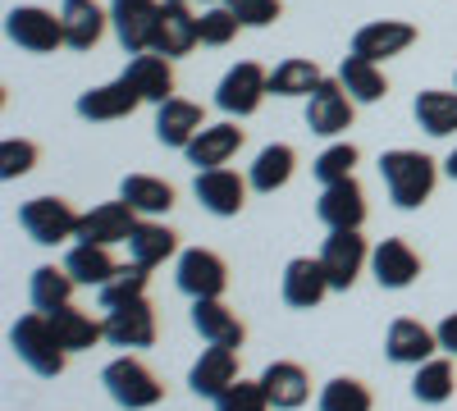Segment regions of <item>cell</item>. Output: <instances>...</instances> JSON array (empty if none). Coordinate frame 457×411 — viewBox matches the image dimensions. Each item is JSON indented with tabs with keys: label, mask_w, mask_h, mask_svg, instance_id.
Here are the masks:
<instances>
[{
	"label": "cell",
	"mask_w": 457,
	"mask_h": 411,
	"mask_svg": "<svg viewBox=\"0 0 457 411\" xmlns=\"http://www.w3.org/2000/svg\"><path fill=\"white\" fill-rule=\"evenodd\" d=\"M379 178H385L394 206L416 210L421 201H430L435 183H439V165L426 152H407V146H398V152L379 156Z\"/></svg>",
	"instance_id": "obj_1"
},
{
	"label": "cell",
	"mask_w": 457,
	"mask_h": 411,
	"mask_svg": "<svg viewBox=\"0 0 457 411\" xmlns=\"http://www.w3.org/2000/svg\"><path fill=\"white\" fill-rule=\"evenodd\" d=\"M10 348L19 352V361H28V370H37V375H64V361H69V348L60 343V333L51 325L46 311H32L23 320H14L10 329Z\"/></svg>",
	"instance_id": "obj_2"
},
{
	"label": "cell",
	"mask_w": 457,
	"mask_h": 411,
	"mask_svg": "<svg viewBox=\"0 0 457 411\" xmlns=\"http://www.w3.org/2000/svg\"><path fill=\"white\" fill-rule=\"evenodd\" d=\"M101 384L124 411H146V407H156L165 398V384L151 375V366L137 361V357H114L101 370Z\"/></svg>",
	"instance_id": "obj_3"
},
{
	"label": "cell",
	"mask_w": 457,
	"mask_h": 411,
	"mask_svg": "<svg viewBox=\"0 0 457 411\" xmlns=\"http://www.w3.org/2000/svg\"><path fill=\"white\" fill-rule=\"evenodd\" d=\"M19 224H23V234H28L32 242L55 247V242H64V238H79L83 215L73 210L64 197H32V201H23Z\"/></svg>",
	"instance_id": "obj_4"
},
{
	"label": "cell",
	"mask_w": 457,
	"mask_h": 411,
	"mask_svg": "<svg viewBox=\"0 0 457 411\" xmlns=\"http://www.w3.org/2000/svg\"><path fill=\"white\" fill-rule=\"evenodd\" d=\"M265 92H270V73H265L261 64H252V60H243V64H234L220 78L215 105L224 110V115H234V119H247V115H256V110H261Z\"/></svg>",
	"instance_id": "obj_5"
},
{
	"label": "cell",
	"mask_w": 457,
	"mask_h": 411,
	"mask_svg": "<svg viewBox=\"0 0 457 411\" xmlns=\"http://www.w3.org/2000/svg\"><path fill=\"white\" fill-rule=\"evenodd\" d=\"M5 32L10 42L32 51V55H51L55 46H64V19L42 10V5H19L5 14Z\"/></svg>",
	"instance_id": "obj_6"
},
{
	"label": "cell",
	"mask_w": 457,
	"mask_h": 411,
	"mask_svg": "<svg viewBox=\"0 0 457 411\" xmlns=\"http://www.w3.org/2000/svg\"><path fill=\"white\" fill-rule=\"evenodd\" d=\"M366 238H361V229H329V238H325V247H320V266H325V275H329V288H338V292H348L353 284H357V275H361V266H366Z\"/></svg>",
	"instance_id": "obj_7"
},
{
	"label": "cell",
	"mask_w": 457,
	"mask_h": 411,
	"mask_svg": "<svg viewBox=\"0 0 457 411\" xmlns=\"http://www.w3.org/2000/svg\"><path fill=\"white\" fill-rule=\"evenodd\" d=\"M110 23L114 37L129 55H142L156 46V23H161V5L156 0H114L110 5Z\"/></svg>",
	"instance_id": "obj_8"
},
{
	"label": "cell",
	"mask_w": 457,
	"mask_h": 411,
	"mask_svg": "<svg viewBox=\"0 0 457 411\" xmlns=\"http://www.w3.org/2000/svg\"><path fill=\"white\" fill-rule=\"evenodd\" d=\"M353 110H357V101L348 96V87L338 78H325L307 96V128L320 137H338L343 128H353Z\"/></svg>",
	"instance_id": "obj_9"
},
{
	"label": "cell",
	"mask_w": 457,
	"mask_h": 411,
	"mask_svg": "<svg viewBox=\"0 0 457 411\" xmlns=\"http://www.w3.org/2000/svg\"><path fill=\"white\" fill-rule=\"evenodd\" d=\"M174 284L193 297H220L224 288H228V266L215 256V251H206V247H187L183 256H179V270H174Z\"/></svg>",
	"instance_id": "obj_10"
},
{
	"label": "cell",
	"mask_w": 457,
	"mask_h": 411,
	"mask_svg": "<svg viewBox=\"0 0 457 411\" xmlns=\"http://www.w3.org/2000/svg\"><path fill=\"white\" fill-rule=\"evenodd\" d=\"M247 188H252V183H247L243 174H234L228 165H220V169H197V183H193L197 201H202L211 215H220V219L238 215V210L247 206Z\"/></svg>",
	"instance_id": "obj_11"
},
{
	"label": "cell",
	"mask_w": 457,
	"mask_h": 411,
	"mask_svg": "<svg viewBox=\"0 0 457 411\" xmlns=\"http://www.w3.org/2000/svg\"><path fill=\"white\" fill-rule=\"evenodd\" d=\"M105 343H114V348H151L156 343V311H151L146 297L105 311Z\"/></svg>",
	"instance_id": "obj_12"
},
{
	"label": "cell",
	"mask_w": 457,
	"mask_h": 411,
	"mask_svg": "<svg viewBox=\"0 0 457 411\" xmlns=\"http://www.w3.org/2000/svg\"><path fill=\"white\" fill-rule=\"evenodd\" d=\"M137 210L120 197V201H105V206H92L79 224V242H96V247H114V242H129L133 229H137Z\"/></svg>",
	"instance_id": "obj_13"
},
{
	"label": "cell",
	"mask_w": 457,
	"mask_h": 411,
	"mask_svg": "<svg viewBox=\"0 0 457 411\" xmlns=\"http://www.w3.org/2000/svg\"><path fill=\"white\" fill-rule=\"evenodd\" d=\"M137 105H142V92H137L129 78H114V83L87 87V92L79 96V115L92 119V124H110V119H129Z\"/></svg>",
	"instance_id": "obj_14"
},
{
	"label": "cell",
	"mask_w": 457,
	"mask_h": 411,
	"mask_svg": "<svg viewBox=\"0 0 457 411\" xmlns=\"http://www.w3.org/2000/svg\"><path fill=\"white\" fill-rule=\"evenodd\" d=\"M206 128V110L197 101H183V96H170L156 105V137L161 146H174V152H187V142Z\"/></svg>",
	"instance_id": "obj_15"
},
{
	"label": "cell",
	"mask_w": 457,
	"mask_h": 411,
	"mask_svg": "<svg viewBox=\"0 0 457 411\" xmlns=\"http://www.w3.org/2000/svg\"><path fill=\"white\" fill-rule=\"evenodd\" d=\"M202 42V28H197V14L187 10V0H165L161 5V23H156V46L151 51H161V55H187Z\"/></svg>",
	"instance_id": "obj_16"
},
{
	"label": "cell",
	"mask_w": 457,
	"mask_h": 411,
	"mask_svg": "<svg viewBox=\"0 0 457 411\" xmlns=\"http://www.w3.org/2000/svg\"><path fill=\"white\" fill-rule=\"evenodd\" d=\"M411 42H416V28H411V23H403V19H379V23L357 28V37H353V55L379 64V60H389V55H403Z\"/></svg>",
	"instance_id": "obj_17"
},
{
	"label": "cell",
	"mask_w": 457,
	"mask_h": 411,
	"mask_svg": "<svg viewBox=\"0 0 457 411\" xmlns=\"http://www.w3.org/2000/svg\"><path fill=\"white\" fill-rule=\"evenodd\" d=\"M325 292H329V275L320 266V256H297L288 260V270H284V302L297 307V311H312L325 302Z\"/></svg>",
	"instance_id": "obj_18"
},
{
	"label": "cell",
	"mask_w": 457,
	"mask_h": 411,
	"mask_svg": "<svg viewBox=\"0 0 457 411\" xmlns=\"http://www.w3.org/2000/svg\"><path fill=\"white\" fill-rule=\"evenodd\" d=\"M238 380V348H206L202 357H197V366L187 370V384H193V393L197 398H220L228 384Z\"/></svg>",
	"instance_id": "obj_19"
},
{
	"label": "cell",
	"mask_w": 457,
	"mask_h": 411,
	"mask_svg": "<svg viewBox=\"0 0 457 411\" xmlns=\"http://www.w3.org/2000/svg\"><path fill=\"white\" fill-rule=\"evenodd\" d=\"M316 215L329 224V229H361L366 224V193L357 178H343V183H329L320 193V206Z\"/></svg>",
	"instance_id": "obj_20"
},
{
	"label": "cell",
	"mask_w": 457,
	"mask_h": 411,
	"mask_svg": "<svg viewBox=\"0 0 457 411\" xmlns=\"http://www.w3.org/2000/svg\"><path fill=\"white\" fill-rule=\"evenodd\" d=\"M238 146H243V128L238 124H206L193 142H187V165H197V169H220L238 156Z\"/></svg>",
	"instance_id": "obj_21"
},
{
	"label": "cell",
	"mask_w": 457,
	"mask_h": 411,
	"mask_svg": "<svg viewBox=\"0 0 457 411\" xmlns=\"http://www.w3.org/2000/svg\"><path fill=\"white\" fill-rule=\"evenodd\" d=\"M261 384H265V398H270L275 411H297L302 402L312 398V375L297 361H270L265 375H261Z\"/></svg>",
	"instance_id": "obj_22"
},
{
	"label": "cell",
	"mask_w": 457,
	"mask_h": 411,
	"mask_svg": "<svg viewBox=\"0 0 457 411\" xmlns=\"http://www.w3.org/2000/svg\"><path fill=\"white\" fill-rule=\"evenodd\" d=\"M193 325H197L202 339L215 343V348H243V339H247L243 320L228 311L220 297H197V302H193Z\"/></svg>",
	"instance_id": "obj_23"
},
{
	"label": "cell",
	"mask_w": 457,
	"mask_h": 411,
	"mask_svg": "<svg viewBox=\"0 0 457 411\" xmlns=\"http://www.w3.org/2000/svg\"><path fill=\"white\" fill-rule=\"evenodd\" d=\"M435 348H439V333L426 329L421 320H407V316H403V320L389 325V339H385L389 361H398V366H421V361L435 357Z\"/></svg>",
	"instance_id": "obj_24"
},
{
	"label": "cell",
	"mask_w": 457,
	"mask_h": 411,
	"mask_svg": "<svg viewBox=\"0 0 457 411\" xmlns=\"http://www.w3.org/2000/svg\"><path fill=\"white\" fill-rule=\"evenodd\" d=\"M124 78H129V83L142 92V101H151V105H161V101L174 96V69H170V55H161V51L133 55L129 69H124Z\"/></svg>",
	"instance_id": "obj_25"
},
{
	"label": "cell",
	"mask_w": 457,
	"mask_h": 411,
	"mask_svg": "<svg viewBox=\"0 0 457 411\" xmlns=\"http://www.w3.org/2000/svg\"><path fill=\"white\" fill-rule=\"evenodd\" d=\"M370 270H375L379 288H407L416 275H421V256H416L403 238H385L370 251Z\"/></svg>",
	"instance_id": "obj_26"
},
{
	"label": "cell",
	"mask_w": 457,
	"mask_h": 411,
	"mask_svg": "<svg viewBox=\"0 0 457 411\" xmlns=\"http://www.w3.org/2000/svg\"><path fill=\"white\" fill-rule=\"evenodd\" d=\"M60 19H64V46H73V51H92L101 42L105 23H110V14L96 0H64Z\"/></svg>",
	"instance_id": "obj_27"
},
{
	"label": "cell",
	"mask_w": 457,
	"mask_h": 411,
	"mask_svg": "<svg viewBox=\"0 0 457 411\" xmlns=\"http://www.w3.org/2000/svg\"><path fill=\"white\" fill-rule=\"evenodd\" d=\"M174 251H179V234L170 229V224H156V219H142L133 229V238H129V256L137 260V266H146V270L165 266Z\"/></svg>",
	"instance_id": "obj_28"
},
{
	"label": "cell",
	"mask_w": 457,
	"mask_h": 411,
	"mask_svg": "<svg viewBox=\"0 0 457 411\" xmlns=\"http://www.w3.org/2000/svg\"><path fill=\"white\" fill-rule=\"evenodd\" d=\"M46 316H51L60 343H64L69 352H87V348H96V343L105 339V320H92V316L79 311V307H55V311H46Z\"/></svg>",
	"instance_id": "obj_29"
},
{
	"label": "cell",
	"mask_w": 457,
	"mask_h": 411,
	"mask_svg": "<svg viewBox=\"0 0 457 411\" xmlns=\"http://www.w3.org/2000/svg\"><path fill=\"white\" fill-rule=\"evenodd\" d=\"M120 197L137 210V215H165L174 206V183L156 178V174H129L120 183Z\"/></svg>",
	"instance_id": "obj_30"
},
{
	"label": "cell",
	"mask_w": 457,
	"mask_h": 411,
	"mask_svg": "<svg viewBox=\"0 0 457 411\" xmlns=\"http://www.w3.org/2000/svg\"><path fill=\"white\" fill-rule=\"evenodd\" d=\"M293 165H297V152L288 142H275V146H265V152L252 160V174H247V183L256 193H279L284 183L293 178Z\"/></svg>",
	"instance_id": "obj_31"
},
{
	"label": "cell",
	"mask_w": 457,
	"mask_h": 411,
	"mask_svg": "<svg viewBox=\"0 0 457 411\" xmlns=\"http://www.w3.org/2000/svg\"><path fill=\"white\" fill-rule=\"evenodd\" d=\"M338 83L348 87V96L361 101V105H370V101H379V96L389 92L385 69H379L375 60H361V55H348V60L338 64Z\"/></svg>",
	"instance_id": "obj_32"
},
{
	"label": "cell",
	"mask_w": 457,
	"mask_h": 411,
	"mask_svg": "<svg viewBox=\"0 0 457 411\" xmlns=\"http://www.w3.org/2000/svg\"><path fill=\"white\" fill-rule=\"evenodd\" d=\"M411 115H416V124H421L430 137H448V133H457V92H421L416 96V105H411Z\"/></svg>",
	"instance_id": "obj_33"
},
{
	"label": "cell",
	"mask_w": 457,
	"mask_h": 411,
	"mask_svg": "<svg viewBox=\"0 0 457 411\" xmlns=\"http://www.w3.org/2000/svg\"><path fill=\"white\" fill-rule=\"evenodd\" d=\"M73 288H79V279H73L64 266H37L32 270V284H28V297H32V307L37 311H55V307H69V297Z\"/></svg>",
	"instance_id": "obj_34"
},
{
	"label": "cell",
	"mask_w": 457,
	"mask_h": 411,
	"mask_svg": "<svg viewBox=\"0 0 457 411\" xmlns=\"http://www.w3.org/2000/svg\"><path fill=\"white\" fill-rule=\"evenodd\" d=\"M64 270L79 279V284H87V288H101L114 270V256H110V247H96V242H79V247H69V256H64Z\"/></svg>",
	"instance_id": "obj_35"
},
{
	"label": "cell",
	"mask_w": 457,
	"mask_h": 411,
	"mask_svg": "<svg viewBox=\"0 0 457 411\" xmlns=\"http://www.w3.org/2000/svg\"><path fill=\"white\" fill-rule=\"evenodd\" d=\"M411 393H416V402H430V407L448 402V398L457 393V370H453V361H444V357L421 361V366H416V380H411Z\"/></svg>",
	"instance_id": "obj_36"
},
{
	"label": "cell",
	"mask_w": 457,
	"mask_h": 411,
	"mask_svg": "<svg viewBox=\"0 0 457 411\" xmlns=\"http://www.w3.org/2000/svg\"><path fill=\"white\" fill-rule=\"evenodd\" d=\"M320 83H325V73L312 60H284L270 73V92L275 96H312Z\"/></svg>",
	"instance_id": "obj_37"
},
{
	"label": "cell",
	"mask_w": 457,
	"mask_h": 411,
	"mask_svg": "<svg viewBox=\"0 0 457 411\" xmlns=\"http://www.w3.org/2000/svg\"><path fill=\"white\" fill-rule=\"evenodd\" d=\"M146 266H137V260H129V266H120L105 284H101V307H124V302H137V297H146Z\"/></svg>",
	"instance_id": "obj_38"
},
{
	"label": "cell",
	"mask_w": 457,
	"mask_h": 411,
	"mask_svg": "<svg viewBox=\"0 0 457 411\" xmlns=\"http://www.w3.org/2000/svg\"><path fill=\"white\" fill-rule=\"evenodd\" d=\"M370 407H375L370 389L353 375H338L320 389V411H370Z\"/></svg>",
	"instance_id": "obj_39"
},
{
	"label": "cell",
	"mask_w": 457,
	"mask_h": 411,
	"mask_svg": "<svg viewBox=\"0 0 457 411\" xmlns=\"http://www.w3.org/2000/svg\"><path fill=\"white\" fill-rule=\"evenodd\" d=\"M353 165H357V146L353 142H334V146H325V152L316 156V178L325 183H343V178H353Z\"/></svg>",
	"instance_id": "obj_40"
},
{
	"label": "cell",
	"mask_w": 457,
	"mask_h": 411,
	"mask_svg": "<svg viewBox=\"0 0 457 411\" xmlns=\"http://www.w3.org/2000/svg\"><path fill=\"white\" fill-rule=\"evenodd\" d=\"M215 411H270V398L261 380H234L215 398Z\"/></svg>",
	"instance_id": "obj_41"
},
{
	"label": "cell",
	"mask_w": 457,
	"mask_h": 411,
	"mask_svg": "<svg viewBox=\"0 0 457 411\" xmlns=\"http://www.w3.org/2000/svg\"><path fill=\"white\" fill-rule=\"evenodd\" d=\"M197 28H202V46H228L243 23H238V14L228 5H211V10H202Z\"/></svg>",
	"instance_id": "obj_42"
},
{
	"label": "cell",
	"mask_w": 457,
	"mask_h": 411,
	"mask_svg": "<svg viewBox=\"0 0 457 411\" xmlns=\"http://www.w3.org/2000/svg\"><path fill=\"white\" fill-rule=\"evenodd\" d=\"M32 165H37V142H28V137L0 142V178H23Z\"/></svg>",
	"instance_id": "obj_43"
},
{
	"label": "cell",
	"mask_w": 457,
	"mask_h": 411,
	"mask_svg": "<svg viewBox=\"0 0 457 411\" xmlns=\"http://www.w3.org/2000/svg\"><path fill=\"white\" fill-rule=\"evenodd\" d=\"M243 28H270L279 19V0H224Z\"/></svg>",
	"instance_id": "obj_44"
},
{
	"label": "cell",
	"mask_w": 457,
	"mask_h": 411,
	"mask_svg": "<svg viewBox=\"0 0 457 411\" xmlns=\"http://www.w3.org/2000/svg\"><path fill=\"white\" fill-rule=\"evenodd\" d=\"M435 333H439V348H444V352H453V357H457V311H453V316H444V320H439V329H435Z\"/></svg>",
	"instance_id": "obj_45"
},
{
	"label": "cell",
	"mask_w": 457,
	"mask_h": 411,
	"mask_svg": "<svg viewBox=\"0 0 457 411\" xmlns=\"http://www.w3.org/2000/svg\"><path fill=\"white\" fill-rule=\"evenodd\" d=\"M444 169H448V178H453V183H457V146H453V156H448V160H444Z\"/></svg>",
	"instance_id": "obj_46"
},
{
	"label": "cell",
	"mask_w": 457,
	"mask_h": 411,
	"mask_svg": "<svg viewBox=\"0 0 457 411\" xmlns=\"http://www.w3.org/2000/svg\"><path fill=\"white\" fill-rule=\"evenodd\" d=\"M187 5H193V0H187ZM206 5H215V0H206Z\"/></svg>",
	"instance_id": "obj_47"
}]
</instances>
